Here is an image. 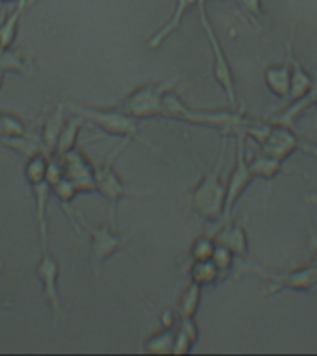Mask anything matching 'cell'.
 Segmentation results:
<instances>
[{
	"instance_id": "6da1fadb",
	"label": "cell",
	"mask_w": 317,
	"mask_h": 356,
	"mask_svg": "<svg viewBox=\"0 0 317 356\" xmlns=\"http://www.w3.org/2000/svg\"><path fill=\"white\" fill-rule=\"evenodd\" d=\"M163 119H172V121L189 122L197 127H206L219 130L222 134H238L247 121L243 119V113L238 110L230 111H206L189 108L180 95L174 89H169L163 97Z\"/></svg>"
},
{
	"instance_id": "7a4b0ae2",
	"label": "cell",
	"mask_w": 317,
	"mask_h": 356,
	"mask_svg": "<svg viewBox=\"0 0 317 356\" xmlns=\"http://www.w3.org/2000/svg\"><path fill=\"white\" fill-rule=\"evenodd\" d=\"M225 147L227 141H222L221 152L217 158V163L210 171L204 172L200 182L197 184L189 195V206L191 210L208 222H221L225 213V200H227V184L222 182L221 169L225 161Z\"/></svg>"
},
{
	"instance_id": "3957f363",
	"label": "cell",
	"mask_w": 317,
	"mask_h": 356,
	"mask_svg": "<svg viewBox=\"0 0 317 356\" xmlns=\"http://www.w3.org/2000/svg\"><path fill=\"white\" fill-rule=\"evenodd\" d=\"M132 143L130 139H121V143L110 150V154L106 156L104 160L95 165V184H97V193H100L108 202H110V221H115V210L117 204L122 199L128 197H139V195H147L149 189L136 188L132 184L124 182V178L117 172L115 161L122 154V150L127 149L128 145Z\"/></svg>"
},
{
	"instance_id": "277c9868",
	"label": "cell",
	"mask_w": 317,
	"mask_h": 356,
	"mask_svg": "<svg viewBox=\"0 0 317 356\" xmlns=\"http://www.w3.org/2000/svg\"><path fill=\"white\" fill-rule=\"evenodd\" d=\"M69 110L78 113V115H82L86 122H91L93 127L99 128L100 132L113 136V138L130 139V141L136 139L139 143L147 145L152 150H156L154 145L141 136L138 119H133L128 113H124L119 106L117 108H93V106L72 104L69 106Z\"/></svg>"
},
{
	"instance_id": "5b68a950",
	"label": "cell",
	"mask_w": 317,
	"mask_h": 356,
	"mask_svg": "<svg viewBox=\"0 0 317 356\" xmlns=\"http://www.w3.org/2000/svg\"><path fill=\"white\" fill-rule=\"evenodd\" d=\"M178 83V78H167L161 82L143 83L121 100V108L124 113H128L138 121L143 119H154V117H161L163 111V97L169 89H174Z\"/></svg>"
},
{
	"instance_id": "8992f818",
	"label": "cell",
	"mask_w": 317,
	"mask_h": 356,
	"mask_svg": "<svg viewBox=\"0 0 317 356\" xmlns=\"http://www.w3.org/2000/svg\"><path fill=\"white\" fill-rule=\"evenodd\" d=\"M50 156L35 154L32 158H26L24 163V177L26 182L30 184L33 200H35V219H38L39 238H41V249L49 247V213L47 206L52 195V188L47 182V161Z\"/></svg>"
},
{
	"instance_id": "52a82bcc",
	"label": "cell",
	"mask_w": 317,
	"mask_h": 356,
	"mask_svg": "<svg viewBox=\"0 0 317 356\" xmlns=\"http://www.w3.org/2000/svg\"><path fill=\"white\" fill-rule=\"evenodd\" d=\"M200 13V24L204 28L206 38L210 43L211 54H213V76H216L217 83L221 86L225 95H227L228 102H230V110H238V91H236V78H234V71L230 61H228L222 44L219 41V35L216 33L213 26H211L208 13H206V0H199L197 2Z\"/></svg>"
},
{
	"instance_id": "ba28073f",
	"label": "cell",
	"mask_w": 317,
	"mask_h": 356,
	"mask_svg": "<svg viewBox=\"0 0 317 356\" xmlns=\"http://www.w3.org/2000/svg\"><path fill=\"white\" fill-rule=\"evenodd\" d=\"M89 232V264L93 267V273L99 277L102 267L111 256L117 254L119 250L127 247L130 234L119 232L113 228V222H100V225H91L88 227Z\"/></svg>"
},
{
	"instance_id": "9c48e42d",
	"label": "cell",
	"mask_w": 317,
	"mask_h": 356,
	"mask_svg": "<svg viewBox=\"0 0 317 356\" xmlns=\"http://www.w3.org/2000/svg\"><path fill=\"white\" fill-rule=\"evenodd\" d=\"M58 158L63 165V177L72 182V186L78 189V193H97L95 165L78 145L65 150L63 154H58Z\"/></svg>"
},
{
	"instance_id": "30bf717a",
	"label": "cell",
	"mask_w": 317,
	"mask_h": 356,
	"mask_svg": "<svg viewBox=\"0 0 317 356\" xmlns=\"http://www.w3.org/2000/svg\"><path fill=\"white\" fill-rule=\"evenodd\" d=\"M60 271V261L50 252L49 247L41 250L38 266H35V275H38L39 282H41L43 297L49 302L50 310L56 316V319H65V310H63V305H61L60 286H58Z\"/></svg>"
},
{
	"instance_id": "8fae6325",
	"label": "cell",
	"mask_w": 317,
	"mask_h": 356,
	"mask_svg": "<svg viewBox=\"0 0 317 356\" xmlns=\"http://www.w3.org/2000/svg\"><path fill=\"white\" fill-rule=\"evenodd\" d=\"M236 136H238V154H236V163H234V169L227 182V200H225V213H222L221 222L227 221V217L234 210L236 202L241 199L245 189L249 188L250 182L254 180L249 161L245 160V134L238 132Z\"/></svg>"
},
{
	"instance_id": "7c38bea8",
	"label": "cell",
	"mask_w": 317,
	"mask_h": 356,
	"mask_svg": "<svg viewBox=\"0 0 317 356\" xmlns=\"http://www.w3.org/2000/svg\"><path fill=\"white\" fill-rule=\"evenodd\" d=\"M288 60L291 63V86H289V95H288V106L295 104V102H299V100L306 99L308 95L314 91V78L308 71H306L304 67L300 65V61L297 60L291 52V47L288 43Z\"/></svg>"
},
{
	"instance_id": "4fadbf2b",
	"label": "cell",
	"mask_w": 317,
	"mask_h": 356,
	"mask_svg": "<svg viewBox=\"0 0 317 356\" xmlns=\"http://www.w3.org/2000/svg\"><path fill=\"white\" fill-rule=\"evenodd\" d=\"M219 245H225L234 256H247L249 252V241H247V230L241 222L230 221L225 222L219 232L213 236Z\"/></svg>"
},
{
	"instance_id": "5bb4252c",
	"label": "cell",
	"mask_w": 317,
	"mask_h": 356,
	"mask_svg": "<svg viewBox=\"0 0 317 356\" xmlns=\"http://www.w3.org/2000/svg\"><path fill=\"white\" fill-rule=\"evenodd\" d=\"M197 2H199V0H177L174 11H172V15L169 17V21H167L165 24L149 39V49L156 50L158 47L163 44V41H167V39L171 38L172 33L177 32L178 28H180V24H182L184 15H186L193 6H197Z\"/></svg>"
},
{
	"instance_id": "9a60e30c",
	"label": "cell",
	"mask_w": 317,
	"mask_h": 356,
	"mask_svg": "<svg viewBox=\"0 0 317 356\" xmlns=\"http://www.w3.org/2000/svg\"><path fill=\"white\" fill-rule=\"evenodd\" d=\"M263 80L275 97L288 99L289 86H291V63H289V60L267 67L263 71Z\"/></svg>"
},
{
	"instance_id": "2e32d148",
	"label": "cell",
	"mask_w": 317,
	"mask_h": 356,
	"mask_svg": "<svg viewBox=\"0 0 317 356\" xmlns=\"http://www.w3.org/2000/svg\"><path fill=\"white\" fill-rule=\"evenodd\" d=\"M0 143L8 147L10 150L17 152V154H21L22 158H32L35 154H47V150H44V145L41 141V138L38 136H32V134H21V136H4V138H0Z\"/></svg>"
},
{
	"instance_id": "e0dca14e",
	"label": "cell",
	"mask_w": 317,
	"mask_h": 356,
	"mask_svg": "<svg viewBox=\"0 0 317 356\" xmlns=\"http://www.w3.org/2000/svg\"><path fill=\"white\" fill-rule=\"evenodd\" d=\"M0 71L2 72H19V74H30L33 71L30 56L22 49L8 47L0 50Z\"/></svg>"
},
{
	"instance_id": "ac0fdd59",
	"label": "cell",
	"mask_w": 317,
	"mask_h": 356,
	"mask_svg": "<svg viewBox=\"0 0 317 356\" xmlns=\"http://www.w3.org/2000/svg\"><path fill=\"white\" fill-rule=\"evenodd\" d=\"M63 111H65V106H58L52 113L47 115L43 122V132H41V141L44 145V150H47V154L54 156L56 152V143H58V138H60L61 127H63Z\"/></svg>"
},
{
	"instance_id": "d6986e66",
	"label": "cell",
	"mask_w": 317,
	"mask_h": 356,
	"mask_svg": "<svg viewBox=\"0 0 317 356\" xmlns=\"http://www.w3.org/2000/svg\"><path fill=\"white\" fill-rule=\"evenodd\" d=\"M83 124H86V119L72 111V115L69 117V119L63 122V127H61L60 138H58V143H56V156L63 154L65 150L72 149V147L76 145L78 134H80Z\"/></svg>"
},
{
	"instance_id": "ffe728a7",
	"label": "cell",
	"mask_w": 317,
	"mask_h": 356,
	"mask_svg": "<svg viewBox=\"0 0 317 356\" xmlns=\"http://www.w3.org/2000/svg\"><path fill=\"white\" fill-rule=\"evenodd\" d=\"M174 327H161L158 332L150 334L143 343L145 353H150V355H172Z\"/></svg>"
},
{
	"instance_id": "44dd1931",
	"label": "cell",
	"mask_w": 317,
	"mask_h": 356,
	"mask_svg": "<svg viewBox=\"0 0 317 356\" xmlns=\"http://www.w3.org/2000/svg\"><path fill=\"white\" fill-rule=\"evenodd\" d=\"M24 10H26V0H21V2H17L15 10L11 11L10 15L0 22V50L8 49V47L15 43L17 32H19V22H21Z\"/></svg>"
},
{
	"instance_id": "7402d4cb",
	"label": "cell",
	"mask_w": 317,
	"mask_h": 356,
	"mask_svg": "<svg viewBox=\"0 0 317 356\" xmlns=\"http://www.w3.org/2000/svg\"><path fill=\"white\" fill-rule=\"evenodd\" d=\"M189 278L191 282L199 284V286H211L221 278V273L217 269L216 261L208 258V260H193L189 267Z\"/></svg>"
},
{
	"instance_id": "603a6c76",
	"label": "cell",
	"mask_w": 317,
	"mask_h": 356,
	"mask_svg": "<svg viewBox=\"0 0 317 356\" xmlns=\"http://www.w3.org/2000/svg\"><path fill=\"white\" fill-rule=\"evenodd\" d=\"M200 297H202V286L195 282H189L188 288L184 289L180 299H178L177 316L178 317H195L200 306Z\"/></svg>"
},
{
	"instance_id": "cb8c5ba5",
	"label": "cell",
	"mask_w": 317,
	"mask_h": 356,
	"mask_svg": "<svg viewBox=\"0 0 317 356\" xmlns=\"http://www.w3.org/2000/svg\"><path fill=\"white\" fill-rule=\"evenodd\" d=\"M284 161L277 160L275 156L267 154V152H261L260 156H256L254 160L249 161L250 171L254 175V178H266V180H271L282 171Z\"/></svg>"
},
{
	"instance_id": "d4e9b609",
	"label": "cell",
	"mask_w": 317,
	"mask_h": 356,
	"mask_svg": "<svg viewBox=\"0 0 317 356\" xmlns=\"http://www.w3.org/2000/svg\"><path fill=\"white\" fill-rule=\"evenodd\" d=\"M213 250H216V238L213 236H199L189 249V256H191V261L208 260L213 254Z\"/></svg>"
},
{
	"instance_id": "484cf974",
	"label": "cell",
	"mask_w": 317,
	"mask_h": 356,
	"mask_svg": "<svg viewBox=\"0 0 317 356\" xmlns=\"http://www.w3.org/2000/svg\"><path fill=\"white\" fill-rule=\"evenodd\" d=\"M2 130H4V134L0 138H4V136H21V134L28 132V127L26 122L22 121L21 117H17L15 113L2 111Z\"/></svg>"
},
{
	"instance_id": "4316f807",
	"label": "cell",
	"mask_w": 317,
	"mask_h": 356,
	"mask_svg": "<svg viewBox=\"0 0 317 356\" xmlns=\"http://www.w3.org/2000/svg\"><path fill=\"white\" fill-rule=\"evenodd\" d=\"M211 260L216 261V266L217 269H219V273H221V277H225V275L230 271V267H232L234 254L225 247V245H219L216 241V250H213V254H211Z\"/></svg>"
},
{
	"instance_id": "83f0119b",
	"label": "cell",
	"mask_w": 317,
	"mask_h": 356,
	"mask_svg": "<svg viewBox=\"0 0 317 356\" xmlns=\"http://www.w3.org/2000/svg\"><path fill=\"white\" fill-rule=\"evenodd\" d=\"M239 6L250 21L260 26L261 21L266 19V13L261 10V0H239Z\"/></svg>"
},
{
	"instance_id": "f1b7e54d",
	"label": "cell",
	"mask_w": 317,
	"mask_h": 356,
	"mask_svg": "<svg viewBox=\"0 0 317 356\" xmlns=\"http://www.w3.org/2000/svg\"><path fill=\"white\" fill-rule=\"evenodd\" d=\"M6 2H13V4H17V2H21V0H0V6L6 4Z\"/></svg>"
},
{
	"instance_id": "f546056e",
	"label": "cell",
	"mask_w": 317,
	"mask_h": 356,
	"mask_svg": "<svg viewBox=\"0 0 317 356\" xmlns=\"http://www.w3.org/2000/svg\"><path fill=\"white\" fill-rule=\"evenodd\" d=\"M2 267H4V261L0 260V275H2Z\"/></svg>"
},
{
	"instance_id": "4dcf8cb0",
	"label": "cell",
	"mask_w": 317,
	"mask_h": 356,
	"mask_svg": "<svg viewBox=\"0 0 317 356\" xmlns=\"http://www.w3.org/2000/svg\"><path fill=\"white\" fill-rule=\"evenodd\" d=\"M314 104L317 106V91H316V99H314Z\"/></svg>"
}]
</instances>
